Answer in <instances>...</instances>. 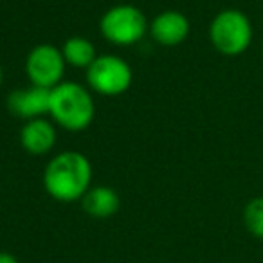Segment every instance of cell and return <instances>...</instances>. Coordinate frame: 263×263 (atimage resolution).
<instances>
[{"label": "cell", "instance_id": "cell-1", "mask_svg": "<svg viewBox=\"0 0 263 263\" xmlns=\"http://www.w3.org/2000/svg\"><path fill=\"white\" fill-rule=\"evenodd\" d=\"M92 164L81 152H62L47 162L44 172V187L54 200H81L90 190Z\"/></svg>", "mask_w": 263, "mask_h": 263}, {"label": "cell", "instance_id": "cell-2", "mask_svg": "<svg viewBox=\"0 0 263 263\" xmlns=\"http://www.w3.org/2000/svg\"><path fill=\"white\" fill-rule=\"evenodd\" d=\"M96 105L90 90L76 81H62L51 90L52 123L69 132H83L94 121Z\"/></svg>", "mask_w": 263, "mask_h": 263}, {"label": "cell", "instance_id": "cell-3", "mask_svg": "<svg viewBox=\"0 0 263 263\" xmlns=\"http://www.w3.org/2000/svg\"><path fill=\"white\" fill-rule=\"evenodd\" d=\"M209 40L223 56H240L252 42V24L240 9H222L209 26Z\"/></svg>", "mask_w": 263, "mask_h": 263}, {"label": "cell", "instance_id": "cell-4", "mask_svg": "<svg viewBox=\"0 0 263 263\" xmlns=\"http://www.w3.org/2000/svg\"><path fill=\"white\" fill-rule=\"evenodd\" d=\"M148 24L144 13L132 4H119L106 9L99 20V31L103 38L117 47L136 45L148 33Z\"/></svg>", "mask_w": 263, "mask_h": 263}, {"label": "cell", "instance_id": "cell-5", "mask_svg": "<svg viewBox=\"0 0 263 263\" xmlns=\"http://www.w3.org/2000/svg\"><path fill=\"white\" fill-rule=\"evenodd\" d=\"M134 72L126 60L114 54H99L87 69V83L103 96H119L130 88Z\"/></svg>", "mask_w": 263, "mask_h": 263}, {"label": "cell", "instance_id": "cell-6", "mask_svg": "<svg viewBox=\"0 0 263 263\" xmlns=\"http://www.w3.org/2000/svg\"><path fill=\"white\" fill-rule=\"evenodd\" d=\"M65 58L62 49L51 44H40L27 54L26 74L31 85L52 90L63 81L65 74Z\"/></svg>", "mask_w": 263, "mask_h": 263}, {"label": "cell", "instance_id": "cell-7", "mask_svg": "<svg viewBox=\"0 0 263 263\" xmlns=\"http://www.w3.org/2000/svg\"><path fill=\"white\" fill-rule=\"evenodd\" d=\"M8 110L24 121L45 117L51 110V90L34 85L18 88L8 96Z\"/></svg>", "mask_w": 263, "mask_h": 263}, {"label": "cell", "instance_id": "cell-8", "mask_svg": "<svg viewBox=\"0 0 263 263\" xmlns=\"http://www.w3.org/2000/svg\"><path fill=\"white\" fill-rule=\"evenodd\" d=\"M190 20L184 13L177 11V9H168L162 11L152 20L150 31L152 38L157 42L159 45L164 47H177L180 45L190 34Z\"/></svg>", "mask_w": 263, "mask_h": 263}, {"label": "cell", "instance_id": "cell-9", "mask_svg": "<svg viewBox=\"0 0 263 263\" xmlns=\"http://www.w3.org/2000/svg\"><path fill=\"white\" fill-rule=\"evenodd\" d=\"M58 134L52 121L47 117L26 121L20 130V144L31 155H45L54 148Z\"/></svg>", "mask_w": 263, "mask_h": 263}, {"label": "cell", "instance_id": "cell-10", "mask_svg": "<svg viewBox=\"0 0 263 263\" xmlns=\"http://www.w3.org/2000/svg\"><path fill=\"white\" fill-rule=\"evenodd\" d=\"M83 209L94 218H108L119 209V195L108 186H90L81 198Z\"/></svg>", "mask_w": 263, "mask_h": 263}, {"label": "cell", "instance_id": "cell-11", "mask_svg": "<svg viewBox=\"0 0 263 263\" xmlns=\"http://www.w3.org/2000/svg\"><path fill=\"white\" fill-rule=\"evenodd\" d=\"M62 54L65 58L67 65H72L76 69H88L98 58L96 47L88 38L85 36H70L65 40L62 47Z\"/></svg>", "mask_w": 263, "mask_h": 263}, {"label": "cell", "instance_id": "cell-12", "mask_svg": "<svg viewBox=\"0 0 263 263\" xmlns=\"http://www.w3.org/2000/svg\"><path fill=\"white\" fill-rule=\"evenodd\" d=\"M245 229L258 240H263V197H256L247 202L243 209Z\"/></svg>", "mask_w": 263, "mask_h": 263}, {"label": "cell", "instance_id": "cell-13", "mask_svg": "<svg viewBox=\"0 0 263 263\" xmlns=\"http://www.w3.org/2000/svg\"><path fill=\"white\" fill-rule=\"evenodd\" d=\"M0 263H18V259L9 252H0Z\"/></svg>", "mask_w": 263, "mask_h": 263}, {"label": "cell", "instance_id": "cell-14", "mask_svg": "<svg viewBox=\"0 0 263 263\" xmlns=\"http://www.w3.org/2000/svg\"><path fill=\"white\" fill-rule=\"evenodd\" d=\"M2 80H4V72H2V65H0V85H2Z\"/></svg>", "mask_w": 263, "mask_h": 263}]
</instances>
